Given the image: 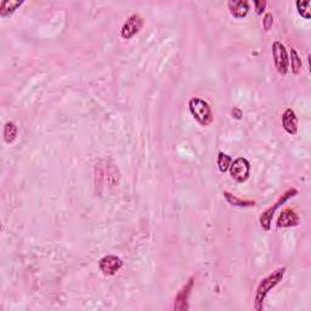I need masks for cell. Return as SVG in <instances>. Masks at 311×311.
Here are the masks:
<instances>
[{
	"label": "cell",
	"mask_w": 311,
	"mask_h": 311,
	"mask_svg": "<svg viewBox=\"0 0 311 311\" xmlns=\"http://www.w3.org/2000/svg\"><path fill=\"white\" fill-rule=\"evenodd\" d=\"M193 277L188 278V281L183 286L180 291L178 292L177 297H175L174 309L178 311H186L188 310V298H190L191 291L193 288Z\"/></svg>",
	"instance_id": "ba28073f"
},
{
	"label": "cell",
	"mask_w": 311,
	"mask_h": 311,
	"mask_svg": "<svg viewBox=\"0 0 311 311\" xmlns=\"http://www.w3.org/2000/svg\"><path fill=\"white\" fill-rule=\"evenodd\" d=\"M231 115H232V117H234V118L241 119V118H242V116H243V113H242V111H241L240 108L235 107V108L231 111Z\"/></svg>",
	"instance_id": "ffe728a7"
},
{
	"label": "cell",
	"mask_w": 311,
	"mask_h": 311,
	"mask_svg": "<svg viewBox=\"0 0 311 311\" xmlns=\"http://www.w3.org/2000/svg\"><path fill=\"white\" fill-rule=\"evenodd\" d=\"M144 24V20L140 15L134 14L131 16L128 17V20L124 22V24L122 26L121 30V36L123 39H130L133 38L135 34L139 33Z\"/></svg>",
	"instance_id": "8992f818"
},
{
	"label": "cell",
	"mask_w": 311,
	"mask_h": 311,
	"mask_svg": "<svg viewBox=\"0 0 311 311\" xmlns=\"http://www.w3.org/2000/svg\"><path fill=\"white\" fill-rule=\"evenodd\" d=\"M229 171H230V175L234 180H236L237 183H244L249 178L250 163L248 159L240 157V158H236L231 162Z\"/></svg>",
	"instance_id": "277c9868"
},
{
	"label": "cell",
	"mask_w": 311,
	"mask_h": 311,
	"mask_svg": "<svg viewBox=\"0 0 311 311\" xmlns=\"http://www.w3.org/2000/svg\"><path fill=\"white\" fill-rule=\"evenodd\" d=\"M298 193V191L295 190V188H291V190L286 191V192L282 194L281 197H279L277 202H276L274 206L270 207L269 209H266L265 212L263 213L262 215H260V225H262V228L265 231H269L270 228H271V221H272V216H274V213L276 212V209L278 208L281 204H284L285 202H287L288 200L291 199V197L295 196V194Z\"/></svg>",
	"instance_id": "3957f363"
},
{
	"label": "cell",
	"mask_w": 311,
	"mask_h": 311,
	"mask_svg": "<svg viewBox=\"0 0 311 311\" xmlns=\"http://www.w3.org/2000/svg\"><path fill=\"white\" fill-rule=\"evenodd\" d=\"M297 5V10L299 12V15L301 17H304L305 20H309L311 17V2H301V0H298L295 3Z\"/></svg>",
	"instance_id": "9a60e30c"
},
{
	"label": "cell",
	"mask_w": 311,
	"mask_h": 311,
	"mask_svg": "<svg viewBox=\"0 0 311 311\" xmlns=\"http://www.w3.org/2000/svg\"><path fill=\"white\" fill-rule=\"evenodd\" d=\"M224 197L226 199V201H228V202L231 204V206H236V207H253V206H256V202H254V201L238 199V197H236L235 194H232L230 192H228V191H225V192H224Z\"/></svg>",
	"instance_id": "5bb4252c"
},
{
	"label": "cell",
	"mask_w": 311,
	"mask_h": 311,
	"mask_svg": "<svg viewBox=\"0 0 311 311\" xmlns=\"http://www.w3.org/2000/svg\"><path fill=\"white\" fill-rule=\"evenodd\" d=\"M274 24V16L270 12H266L265 16L263 18V27L265 31H270V28Z\"/></svg>",
	"instance_id": "ac0fdd59"
},
{
	"label": "cell",
	"mask_w": 311,
	"mask_h": 311,
	"mask_svg": "<svg viewBox=\"0 0 311 311\" xmlns=\"http://www.w3.org/2000/svg\"><path fill=\"white\" fill-rule=\"evenodd\" d=\"M122 266H123V262L121 258L116 256H105L99 262V268L105 276L116 275Z\"/></svg>",
	"instance_id": "52a82bcc"
},
{
	"label": "cell",
	"mask_w": 311,
	"mask_h": 311,
	"mask_svg": "<svg viewBox=\"0 0 311 311\" xmlns=\"http://www.w3.org/2000/svg\"><path fill=\"white\" fill-rule=\"evenodd\" d=\"M299 224V216L293 209L286 208L279 213L277 219V228H292Z\"/></svg>",
	"instance_id": "9c48e42d"
},
{
	"label": "cell",
	"mask_w": 311,
	"mask_h": 311,
	"mask_svg": "<svg viewBox=\"0 0 311 311\" xmlns=\"http://www.w3.org/2000/svg\"><path fill=\"white\" fill-rule=\"evenodd\" d=\"M254 6H256V12L258 15H262L264 10L266 8V2L265 0H257V2L253 3Z\"/></svg>",
	"instance_id": "d6986e66"
},
{
	"label": "cell",
	"mask_w": 311,
	"mask_h": 311,
	"mask_svg": "<svg viewBox=\"0 0 311 311\" xmlns=\"http://www.w3.org/2000/svg\"><path fill=\"white\" fill-rule=\"evenodd\" d=\"M188 109L192 117L203 127H208L213 122V112L209 103L200 97H192L188 101Z\"/></svg>",
	"instance_id": "7a4b0ae2"
},
{
	"label": "cell",
	"mask_w": 311,
	"mask_h": 311,
	"mask_svg": "<svg viewBox=\"0 0 311 311\" xmlns=\"http://www.w3.org/2000/svg\"><path fill=\"white\" fill-rule=\"evenodd\" d=\"M229 10H230V14L234 17L236 18H243L247 16L248 11H249V4L246 0H240V2H234V0H230L228 3Z\"/></svg>",
	"instance_id": "8fae6325"
},
{
	"label": "cell",
	"mask_w": 311,
	"mask_h": 311,
	"mask_svg": "<svg viewBox=\"0 0 311 311\" xmlns=\"http://www.w3.org/2000/svg\"><path fill=\"white\" fill-rule=\"evenodd\" d=\"M231 162H232V158L230 156H228L224 152H219L218 161H216V163H218V168L220 172L221 173L228 172L229 168H230V165H231Z\"/></svg>",
	"instance_id": "2e32d148"
},
{
	"label": "cell",
	"mask_w": 311,
	"mask_h": 311,
	"mask_svg": "<svg viewBox=\"0 0 311 311\" xmlns=\"http://www.w3.org/2000/svg\"><path fill=\"white\" fill-rule=\"evenodd\" d=\"M291 66H292V72H293L294 74H298L301 70V59L299 58V55H298L297 50L295 49H291Z\"/></svg>",
	"instance_id": "e0dca14e"
},
{
	"label": "cell",
	"mask_w": 311,
	"mask_h": 311,
	"mask_svg": "<svg viewBox=\"0 0 311 311\" xmlns=\"http://www.w3.org/2000/svg\"><path fill=\"white\" fill-rule=\"evenodd\" d=\"M282 125L290 135H295L298 131V118L292 108H287L282 116Z\"/></svg>",
	"instance_id": "30bf717a"
},
{
	"label": "cell",
	"mask_w": 311,
	"mask_h": 311,
	"mask_svg": "<svg viewBox=\"0 0 311 311\" xmlns=\"http://www.w3.org/2000/svg\"><path fill=\"white\" fill-rule=\"evenodd\" d=\"M286 275V268H279L275 270L272 274L266 276L265 278H263L260 281V284L258 285L257 291H256V297H254V309L257 311L263 310L264 300H265L266 295L269 294V292L275 288L279 282L282 281Z\"/></svg>",
	"instance_id": "6da1fadb"
},
{
	"label": "cell",
	"mask_w": 311,
	"mask_h": 311,
	"mask_svg": "<svg viewBox=\"0 0 311 311\" xmlns=\"http://www.w3.org/2000/svg\"><path fill=\"white\" fill-rule=\"evenodd\" d=\"M18 135V128L14 122H8L4 125V131H3V136H4V141L6 144H12L17 139Z\"/></svg>",
	"instance_id": "4fadbf2b"
},
{
	"label": "cell",
	"mask_w": 311,
	"mask_h": 311,
	"mask_svg": "<svg viewBox=\"0 0 311 311\" xmlns=\"http://www.w3.org/2000/svg\"><path fill=\"white\" fill-rule=\"evenodd\" d=\"M272 55H274L275 67L279 74H287L288 68H290V60H288L287 50L285 45L279 42H275L272 44Z\"/></svg>",
	"instance_id": "5b68a950"
},
{
	"label": "cell",
	"mask_w": 311,
	"mask_h": 311,
	"mask_svg": "<svg viewBox=\"0 0 311 311\" xmlns=\"http://www.w3.org/2000/svg\"><path fill=\"white\" fill-rule=\"evenodd\" d=\"M23 4V2H14V0H4L0 5V16L3 18L10 16L17 10V8Z\"/></svg>",
	"instance_id": "7c38bea8"
}]
</instances>
